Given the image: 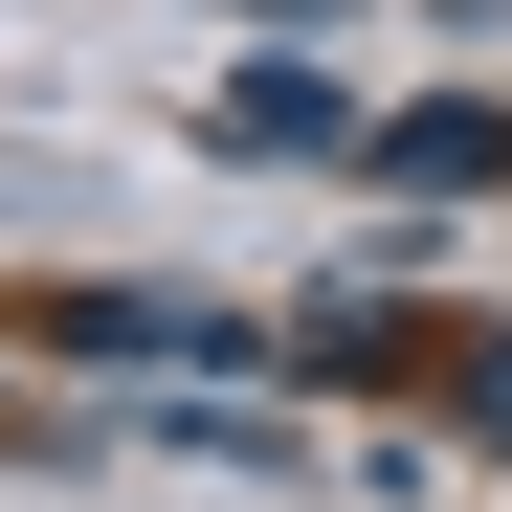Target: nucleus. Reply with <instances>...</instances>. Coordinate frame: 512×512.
Masks as SVG:
<instances>
[{
  "label": "nucleus",
  "instance_id": "f03ea898",
  "mask_svg": "<svg viewBox=\"0 0 512 512\" xmlns=\"http://www.w3.org/2000/svg\"><path fill=\"white\" fill-rule=\"evenodd\" d=\"M223 134H245V156H312V134H357V112H334V67H245Z\"/></svg>",
  "mask_w": 512,
  "mask_h": 512
},
{
  "label": "nucleus",
  "instance_id": "f257e3e1",
  "mask_svg": "<svg viewBox=\"0 0 512 512\" xmlns=\"http://www.w3.org/2000/svg\"><path fill=\"white\" fill-rule=\"evenodd\" d=\"M379 179H401V201H490V179H512V112H401Z\"/></svg>",
  "mask_w": 512,
  "mask_h": 512
}]
</instances>
